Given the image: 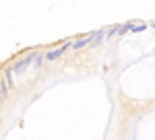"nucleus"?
<instances>
[{"instance_id":"423d86ee","label":"nucleus","mask_w":155,"mask_h":140,"mask_svg":"<svg viewBox=\"0 0 155 140\" xmlns=\"http://www.w3.org/2000/svg\"><path fill=\"white\" fill-rule=\"evenodd\" d=\"M118 31H120V27H118V25H114V27H112V29H110V31L106 33V39H112V37L118 33Z\"/></svg>"},{"instance_id":"f257e3e1","label":"nucleus","mask_w":155,"mask_h":140,"mask_svg":"<svg viewBox=\"0 0 155 140\" xmlns=\"http://www.w3.org/2000/svg\"><path fill=\"white\" fill-rule=\"evenodd\" d=\"M35 54H37V52H33V54H29V56H25L23 60H19V62L15 64V68H12V72L21 74L23 70H27V68H29V64H33V62H35Z\"/></svg>"},{"instance_id":"0eeeda50","label":"nucleus","mask_w":155,"mask_h":140,"mask_svg":"<svg viewBox=\"0 0 155 140\" xmlns=\"http://www.w3.org/2000/svg\"><path fill=\"white\" fill-rule=\"evenodd\" d=\"M145 29H147V25H134V27H132L134 33H141V31H145Z\"/></svg>"},{"instance_id":"20e7f679","label":"nucleus","mask_w":155,"mask_h":140,"mask_svg":"<svg viewBox=\"0 0 155 140\" xmlns=\"http://www.w3.org/2000/svg\"><path fill=\"white\" fill-rule=\"evenodd\" d=\"M0 97H2V101H6V97H8V87H6V82L0 84Z\"/></svg>"},{"instance_id":"7ed1b4c3","label":"nucleus","mask_w":155,"mask_h":140,"mask_svg":"<svg viewBox=\"0 0 155 140\" xmlns=\"http://www.w3.org/2000/svg\"><path fill=\"white\" fill-rule=\"evenodd\" d=\"M64 52H66V49L62 47V43H60V47H58V49H50L48 54H46V60H48V62H54V60H58L60 56L64 54Z\"/></svg>"},{"instance_id":"f03ea898","label":"nucleus","mask_w":155,"mask_h":140,"mask_svg":"<svg viewBox=\"0 0 155 140\" xmlns=\"http://www.w3.org/2000/svg\"><path fill=\"white\" fill-rule=\"evenodd\" d=\"M93 39H95V31H93V33L83 35V37H81L79 41H74V43H72V49H81V47L89 46V43H93Z\"/></svg>"},{"instance_id":"39448f33","label":"nucleus","mask_w":155,"mask_h":140,"mask_svg":"<svg viewBox=\"0 0 155 140\" xmlns=\"http://www.w3.org/2000/svg\"><path fill=\"white\" fill-rule=\"evenodd\" d=\"M132 27H134L132 23H126V25H122V27H120V31H118V33H120V35L128 33V31H132Z\"/></svg>"}]
</instances>
